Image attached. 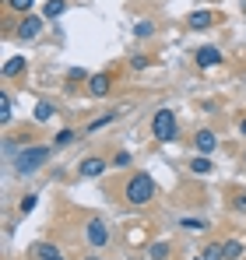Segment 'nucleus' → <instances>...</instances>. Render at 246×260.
<instances>
[{
    "instance_id": "nucleus-1",
    "label": "nucleus",
    "mask_w": 246,
    "mask_h": 260,
    "mask_svg": "<svg viewBox=\"0 0 246 260\" xmlns=\"http://www.w3.org/2000/svg\"><path fill=\"white\" fill-rule=\"evenodd\" d=\"M151 197H155V183H151V176H148V173L130 176V183H127V201H130V204H148Z\"/></svg>"
},
{
    "instance_id": "nucleus-2",
    "label": "nucleus",
    "mask_w": 246,
    "mask_h": 260,
    "mask_svg": "<svg viewBox=\"0 0 246 260\" xmlns=\"http://www.w3.org/2000/svg\"><path fill=\"white\" fill-rule=\"evenodd\" d=\"M46 162H49V148H21L14 166H18L21 176H28V173H39Z\"/></svg>"
},
{
    "instance_id": "nucleus-3",
    "label": "nucleus",
    "mask_w": 246,
    "mask_h": 260,
    "mask_svg": "<svg viewBox=\"0 0 246 260\" xmlns=\"http://www.w3.org/2000/svg\"><path fill=\"white\" fill-rule=\"evenodd\" d=\"M176 113L172 109H159L155 113V120H151V134H155V141H176Z\"/></svg>"
},
{
    "instance_id": "nucleus-4",
    "label": "nucleus",
    "mask_w": 246,
    "mask_h": 260,
    "mask_svg": "<svg viewBox=\"0 0 246 260\" xmlns=\"http://www.w3.org/2000/svg\"><path fill=\"white\" fill-rule=\"evenodd\" d=\"M194 60H197V67H218V63H222V49H218V46H201V49H197V53H194Z\"/></svg>"
},
{
    "instance_id": "nucleus-5",
    "label": "nucleus",
    "mask_w": 246,
    "mask_h": 260,
    "mask_svg": "<svg viewBox=\"0 0 246 260\" xmlns=\"http://www.w3.org/2000/svg\"><path fill=\"white\" fill-rule=\"evenodd\" d=\"M88 243H91V246H106V243H109V229H106V221H99V218L88 221Z\"/></svg>"
},
{
    "instance_id": "nucleus-6",
    "label": "nucleus",
    "mask_w": 246,
    "mask_h": 260,
    "mask_svg": "<svg viewBox=\"0 0 246 260\" xmlns=\"http://www.w3.org/2000/svg\"><path fill=\"white\" fill-rule=\"evenodd\" d=\"M194 144H197V151H201V155H211V151L218 148V137H214L211 130H197V137H194Z\"/></svg>"
},
{
    "instance_id": "nucleus-7",
    "label": "nucleus",
    "mask_w": 246,
    "mask_h": 260,
    "mask_svg": "<svg viewBox=\"0 0 246 260\" xmlns=\"http://www.w3.org/2000/svg\"><path fill=\"white\" fill-rule=\"evenodd\" d=\"M78 169H81V176H88V179H95V176H102V173H106L109 166H106L102 158H84V162L78 166Z\"/></svg>"
},
{
    "instance_id": "nucleus-8",
    "label": "nucleus",
    "mask_w": 246,
    "mask_h": 260,
    "mask_svg": "<svg viewBox=\"0 0 246 260\" xmlns=\"http://www.w3.org/2000/svg\"><path fill=\"white\" fill-rule=\"evenodd\" d=\"M88 91H91L95 99L109 95V78H106V74H91V78H88Z\"/></svg>"
},
{
    "instance_id": "nucleus-9",
    "label": "nucleus",
    "mask_w": 246,
    "mask_h": 260,
    "mask_svg": "<svg viewBox=\"0 0 246 260\" xmlns=\"http://www.w3.org/2000/svg\"><path fill=\"white\" fill-rule=\"evenodd\" d=\"M39 28H42L39 18H21V25H18V36H21V39H36V36H39Z\"/></svg>"
},
{
    "instance_id": "nucleus-10",
    "label": "nucleus",
    "mask_w": 246,
    "mask_h": 260,
    "mask_svg": "<svg viewBox=\"0 0 246 260\" xmlns=\"http://www.w3.org/2000/svg\"><path fill=\"white\" fill-rule=\"evenodd\" d=\"M222 257H225V260H239V257H243V243H239V239L222 243Z\"/></svg>"
},
{
    "instance_id": "nucleus-11",
    "label": "nucleus",
    "mask_w": 246,
    "mask_h": 260,
    "mask_svg": "<svg viewBox=\"0 0 246 260\" xmlns=\"http://www.w3.org/2000/svg\"><path fill=\"white\" fill-rule=\"evenodd\" d=\"M211 21H214L211 11H194V14H190V28H207Z\"/></svg>"
},
{
    "instance_id": "nucleus-12",
    "label": "nucleus",
    "mask_w": 246,
    "mask_h": 260,
    "mask_svg": "<svg viewBox=\"0 0 246 260\" xmlns=\"http://www.w3.org/2000/svg\"><path fill=\"white\" fill-rule=\"evenodd\" d=\"M25 71V56H11L7 63H4V78H14V74H21Z\"/></svg>"
},
{
    "instance_id": "nucleus-13",
    "label": "nucleus",
    "mask_w": 246,
    "mask_h": 260,
    "mask_svg": "<svg viewBox=\"0 0 246 260\" xmlns=\"http://www.w3.org/2000/svg\"><path fill=\"white\" fill-rule=\"evenodd\" d=\"M190 169H194V176H207L214 166H211V158H207V155H201V158H194V162H190Z\"/></svg>"
},
{
    "instance_id": "nucleus-14",
    "label": "nucleus",
    "mask_w": 246,
    "mask_h": 260,
    "mask_svg": "<svg viewBox=\"0 0 246 260\" xmlns=\"http://www.w3.org/2000/svg\"><path fill=\"white\" fill-rule=\"evenodd\" d=\"M64 7H67L64 0H46V7H42V14H46V18H60V14H64Z\"/></svg>"
},
{
    "instance_id": "nucleus-15",
    "label": "nucleus",
    "mask_w": 246,
    "mask_h": 260,
    "mask_svg": "<svg viewBox=\"0 0 246 260\" xmlns=\"http://www.w3.org/2000/svg\"><path fill=\"white\" fill-rule=\"evenodd\" d=\"M179 225H183L187 232H201V229H207V221H204V218H183Z\"/></svg>"
},
{
    "instance_id": "nucleus-16",
    "label": "nucleus",
    "mask_w": 246,
    "mask_h": 260,
    "mask_svg": "<svg viewBox=\"0 0 246 260\" xmlns=\"http://www.w3.org/2000/svg\"><path fill=\"white\" fill-rule=\"evenodd\" d=\"M36 120H39V123L53 120V106H49V102H39V106H36Z\"/></svg>"
},
{
    "instance_id": "nucleus-17",
    "label": "nucleus",
    "mask_w": 246,
    "mask_h": 260,
    "mask_svg": "<svg viewBox=\"0 0 246 260\" xmlns=\"http://www.w3.org/2000/svg\"><path fill=\"white\" fill-rule=\"evenodd\" d=\"M0 120H4V123H11V95H7V91L0 95Z\"/></svg>"
},
{
    "instance_id": "nucleus-18",
    "label": "nucleus",
    "mask_w": 246,
    "mask_h": 260,
    "mask_svg": "<svg viewBox=\"0 0 246 260\" xmlns=\"http://www.w3.org/2000/svg\"><path fill=\"white\" fill-rule=\"evenodd\" d=\"M36 253H39V260H64V257H60V250H56V246H39Z\"/></svg>"
},
{
    "instance_id": "nucleus-19",
    "label": "nucleus",
    "mask_w": 246,
    "mask_h": 260,
    "mask_svg": "<svg viewBox=\"0 0 246 260\" xmlns=\"http://www.w3.org/2000/svg\"><path fill=\"white\" fill-rule=\"evenodd\" d=\"M32 4H36V0H7V7H11V11H21V14H28Z\"/></svg>"
},
{
    "instance_id": "nucleus-20",
    "label": "nucleus",
    "mask_w": 246,
    "mask_h": 260,
    "mask_svg": "<svg viewBox=\"0 0 246 260\" xmlns=\"http://www.w3.org/2000/svg\"><path fill=\"white\" fill-rule=\"evenodd\" d=\"M148 257H151V260H165V257H169V243H155Z\"/></svg>"
},
{
    "instance_id": "nucleus-21",
    "label": "nucleus",
    "mask_w": 246,
    "mask_h": 260,
    "mask_svg": "<svg viewBox=\"0 0 246 260\" xmlns=\"http://www.w3.org/2000/svg\"><path fill=\"white\" fill-rule=\"evenodd\" d=\"M134 32L144 39V36H151V32H155V25H151V21H137V25H134Z\"/></svg>"
},
{
    "instance_id": "nucleus-22",
    "label": "nucleus",
    "mask_w": 246,
    "mask_h": 260,
    "mask_svg": "<svg viewBox=\"0 0 246 260\" xmlns=\"http://www.w3.org/2000/svg\"><path fill=\"white\" fill-rule=\"evenodd\" d=\"M32 208H36V193H28V197H21V204H18V211H21V215H28Z\"/></svg>"
},
{
    "instance_id": "nucleus-23",
    "label": "nucleus",
    "mask_w": 246,
    "mask_h": 260,
    "mask_svg": "<svg viewBox=\"0 0 246 260\" xmlns=\"http://www.w3.org/2000/svg\"><path fill=\"white\" fill-rule=\"evenodd\" d=\"M204 260H225V257H222V246H207V250H204Z\"/></svg>"
},
{
    "instance_id": "nucleus-24",
    "label": "nucleus",
    "mask_w": 246,
    "mask_h": 260,
    "mask_svg": "<svg viewBox=\"0 0 246 260\" xmlns=\"http://www.w3.org/2000/svg\"><path fill=\"white\" fill-rule=\"evenodd\" d=\"M71 141H74V130H60L56 134V144H71Z\"/></svg>"
},
{
    "instance_id": "nucleus-25",
    "label": "nucleus",
    "mask_w": 246,
    "mask_h": 260,
    "mask_svg": "<svg viewBox=\"0 0 246 260\" xmlns=\"http://www.w3.org/2000/svg\"><path fill=\"white\" fill-rule=\"evenodd\" d=\"M106 123H113V113H109V116H102V120H95V123H91V130H102Z\"/></svg>"
},
{
    "instance_id": "nucleus-26",
    "label": "nucleus",
    "mask_w": 246,
    "mask_h": 260,
    "mask_svg": "<svg viewBox=\"0 0 246 260\" xmlns=\"http://www.w3.org/2000/svg\"><path fill=\"white\" fill-rule=\"evenodd\" d=\"M67 78H71V81H81L84 71H81V67H71V74H67Z\"/></svg>"
},
{
    "instance_id": "nucleus-27",
    "label": "nucleus",
    "mask_w": 246,
    "mask_h": 260,
    "mask_svg": "<svg viewBox=\"0 0 246 260\" xmlns=\"http://www.w3.org/2000/svg\"><path fill=\"white\" fill-rule=\"evenodd\" d=\"M113 162H116V166H130V155H127V151H120V155H116Z\"/></svg>"
},
{
    "instance_id": "nucleus-28",
    "label": "nucleus",
    "mask_w": 246,
    "mask_h": 260,
    "mask_svg": "<svg viewBox=\"0 0 246 260\" xmlns=\"http://www.w3.org/2000/svg\"><path fill=\"white\" fill-rule=\"evenodd\" d=\"M239 130H243V137H246V120H243V123H239Z\"/></svg>"
},
{
    "instance_id": "nucleus-29",
    "label": "nucleus",
    "mask_w": 246,
    "mask_h": 260,
    "mask_svg": "<svg viewBox=\"0 0 246 260\" xmlns=\"http://www.w3.org/2000/svg\"><path fill=\"white\" fill-rule=\"evenodd\" d=\"M84 260H99V257H84Z\"/></svg>"
},
{
    "instance_id": "nucleus-30",
    "label": "nucleus",
    "mask_w": 246,
    "mask_h": 260,
    "mask_svg": "<svg viewBox=\"0 0 246 260\" xmlns=\"http://www.w3.org/2000/svg\"><path fill=\"white\" fill-rule=\"evenodd\" d=\"M194 260H204V257H194Z\"/></svg>"
}]
</instances>
